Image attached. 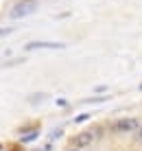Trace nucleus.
I'll return each instance as SVG.
<instances>
[{"label": "nucleus", "mask_w": 142, "mask_h": 151, "mask_svg": "<svg viewBox=\"0 0 142 151\" xmlns=\"http://www.w3.org/2000/svg\"><path fill=\"white\" fill-rule=\"evenodd\" d=\"M133 129H140V125H138L136 118H118V121H114V125H112L114 134H129V132H133Z\"/></svg>", "instance_id": "nucleus-2"}, {"label": "nucleus", "mask_w": 142, "mask_h": 151, "mask_svg": "<svg viewBox=\"0 0 142 151\" xmlns=\"http://www.w3.org/2000/svg\"><path fill=\"white\" fill-rule=\"evenodd\" d=\"M0 151H2V145H0Z\"/></svg>", "instance_id": "nucleus-10"}, {"label": "nucleus", "mask_w": 142, "mask_h": 151, "mask_svg": "<svg viewBox=\"0 0 142 151\" xmlns=\"http://www.w3.org/2000/svg\"><path fill=\"white\" fill-rule=\"evenodd\" d=\"M37 7H39V0H20L18 4L11 9V18L13 20H20V18H24V15H31V13H35L37 11Z\"/></svg>", "instance_id": "nucleus-1"}, {"label": "nucleus", "mask_w": 142, "mask_h": 151, "mask_svg": "<svg viewBox=\"0 0 142 151\" xmlns=\"http://www.w3.org/2000/svg\"><path fill=\"white\" fill-rule=\"evenodd\" d=\"M24 48H26V50H39V48L59 50V48H66V44H61V42H29Z\"/></svg>", "instance_id": "nucleus-3"}, {"label": "nucleus", "mask_w": 142, "mask_h": 151, "mask_svg": "<svg viewBox=\"0 0 142 151\" xmlns=\"http://www.w3.org/2000/svg\"><path fill=\"white\" fill-rule=\"evenodd\" d=\"M72 151H79V149H72Z\"/></svg>", "instance_id": "nucleus-11"}, {"label": "nucleus", "mask_w": 142, "mask_h": 151, "mask_svg": "<svg viewBox=\"0 0 142 151\" xmlns=\"http://www.w3.org/2000/svg\"><path fill=\"white\" fill-rule=\"evenodd\" d=\"M39 136V132H37V129H33V132H29V134H24V136L22 138H20V140H22V142H31V140H35V138H37Z\"/></svg>", "instance_id": "nucleus-5"}, {"label": "nucleus", "mask_w": 142, "mask_h": 151, "mask_svg": "<svg viewBox=\"0 0 142 151\" xmlns=\"http://www.w3.org/2000/svg\"><path fill=\"white\" fill-rule=\"evenodd\" d=\"M42 99H46V94H44V92H37V94H31L29 101H31V103H39Z\"/></svg>", "instance_id": "nucleus-6"}, {"label": "nucleus", "mask_w": 142, "mask_h": 151, "mask_svg": "<svg viewBox=\"0 0 142 151\" xmlns=\"http://www.w3.org/2000/svg\"><path fill=\"white\" fill-rule=\"evenodd\" d=\"M87 118H90V114H79L75 118V123H83V121H87Z\"/></svg>", "instance_id": "nucleus-7"}, {"label": "nucleus", "mask_w": 142, "mask_h": 151, "mask_svg": "<svg viewBox=\"0 0 142 151\" xmlns=\"http://www.w3.org/2000/svg\"><path fill=\"white\" fill-rule=\"evenodd\" d=\"M9 33H11L9 27H0V37H4V35H9Z\"/></svg>", "instance_id": "nucleus-8"}, {"label": "nucleus", "mask_w": 142, "mask_h": 151, "mask_svg": "<svg viewBox=\"0 0 142 151\" xmlns=\"http://www.w3.org/2000/svg\"><path fill=\"white\" fill-rule=\"evenodd\" d=\"M92 140H94V132H81V134L75 136L72 145H75L77 149H83V147H87V145H92Z\"/></svg>", "instance_id": "nucleus-4"}, {"label": "nucleus", "mask_w": 142, "mask_h": 151, "mask_svg": "<svg viewBox=\"0 0 142 151\" xmlns=\"http://www.w3.org/2000/svg\"><path fill=\"white\" fill-rule=\"evenodd\" d=\"M138 136H140V138H142V127H140V129H138Z\"/></svg>", "instance_id": "nucleus-9"}]
</instances>
